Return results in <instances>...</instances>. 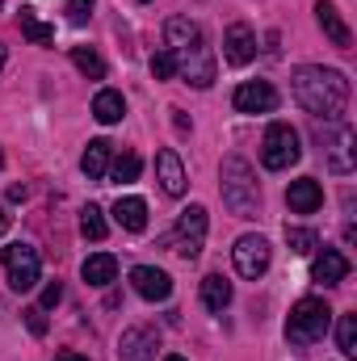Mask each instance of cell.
I'll list each match as a JSON object with an SVG mask.
<instances>
[{
	"label": "cell",
	"mask_w": 357,
	"mask_h": 361,
	"mask_svg": "<svg viewBox=\"0 0 357 361\" xmlns=\"http://www.w3.org/2000/svg\"><path fill=\"white\" fill-rule=\"evenodd\" d=\"M152 76H156V80H169V76H177V59H173V51H169V47L152 55Z\"/></svg>",
	"instance_id": "29"
},
{
	"label": "cell",
	"mask_w": 357,
	"mask_h": 361,
	"mask_svg": "<svg viewBox=\"0 0 357 361\" xmlns=\"http://www.w3.org/2000/svg\"><path fill=\"white\" fill-rule=\"evenodd\" d=\"M349 277V261H345V252H337V248H324L315 261H311V281H320V286H341Z\"/></svg>",
	"instance_id": "17"
},
{
	"label": "cell",
	"mask_w": 357,
	"mask_h": 361,
	"mask_svg": "<svg viewBox=\"0 0 357 361\" xmlns=\"http://www.w3.org/2000/svg\"><path fill=\"white\" fill-rule=\"evenodd\" d=\"M92 17V0H68V21L72 25H85Z\"/></svg>",
	"instance_id": "30"
},
{
	"label": "cell",
	"mask_w": 357,
	"mask_h": 361,
	"mask_svg": "<svg viewBox=\"0 0 357 361\" xmlns=\"http://www.w3.org/2000/svg\"><path fill=\"white\" fill-rule=\"evenodd\" d=\"M298 156H303L298 130H294L290 122H273L265 130V139H261V164H265L269 173H282V169L298 164Z\"/></svg>",
	"instance_id": "5"
},
{
	"label": "cell",
	"mask_w": 357,
	"mask_h": 361,
	"mask_svg": "<svg viewBox=\"0 0 357 361\" xmlns=\"http://www.w3.org/2000/svg\"><path fill=\"white\" fill-rule=\"evenodd\" d=\"M25 324H30V332H34V336H42V332H47V319H42V307H30V311H25Z\"/></svg>",
	"instance_id": "31"
},
{
	"label": "cell",
	"mask_w": 357,
	"mask_h": 361,
	"mask_svg": "<svg viewBox=\"0 0 357 361\" xmlns=\"http://www.w3.org/2000/svg\"><path fill=\"white\" fill-rule=\"evenodd\" d=\"M164 361H185V357H177V353H169V357H164Z\"/></svg>",
	"instance_id": "37"
},
{
	"label": "cell",
	"mask_w": 357,
	"mask_h": 361,
	"mask_svg": "<svg viewBox=\"0 0 357 361\" xmlns=\"http://www.w3.org/2000/svg\"><path fill=\"white\" fill-rule=\"evenodd\" d=\"M320 139H324V160L332 173H353V130L349 122H324L320 126Z\"/></svg>",
	"instance_id": "8"
},
{
	"label": "cell",
	"mask_w": 357,
	"mask_h": 361,
	"mask_svg": "<svg viewBox=\"0 0 357 361\" xmlns=\"http://www.w3.org/2000/svg\"><path fill=\"white\" fill-rule=\"evenodd\" d=\"M269 257H273V252H269V240H265V235H240V240H236V248H231L236 273H240V277H248V281L265 277Z\"/></svg>",
	"instance_id": "9"
},
{
	"label": "cell",
	"mask_w": 357,
	"mask_h": 361,
	"mask_svg": "<svg viewBox=\"0 0 357 361\" xmlns=\"http://www.w3.org/2000/svg\"><path fill=\"white\" fill-rule=\"evenodd\" d=\"M80 277H85L89 286H109V281L118 277V261H114L109 252H92L89 261L80 265Z\"/></svg>",
	"instance_id": "22"
},
{
	"label": "cell",
	"mask_w": 357,
	"mask_h": 361,
	"mask_svg": "<svg viewBox=\"0 0 357 361\" xmlns=\"http://www.w3.org/2000/svg\"><path fill=\"white\" fill-rule=\"evenodd\" d=\"M164 42H169V51L177 59V76L185 85H193V89H210L214 85V51H210V42H206L198 21L169 17L164 21Z\"/></svg>",
	"instance_id": "1"
},
{
	"label": "cell",
	"mask_w": 357,
	"mask_h": 361,
	"mask_svg": "<svg viewBox=\"0 0 357 361\" xmlns=\"http://www.w3.org/2000/svg\"><path fill=\"white\" fill-rule=\"evenodd\" d=\"M0 164H4V156H0Z\"/></svg>",
	"instance_id": "39"
},
{
	"label": "cell",
	"mask_w": 357,
	"mask_h": 361,
	"mask_svg": "<svg viewBox=\"0 0 357 361\" xmlns=\"http://www.w3.org/2000/svg\"><path fill=\"white\" fill-rule=\"evenodd\" d=\"M139 4H147V0H139Z\"/></svg>",
	"instance_id": "38"
},
{
	"label": "cell",
	"mask_w": 357,
	"mask_h": 361,
	"mask_svg": "<svg viewBox=\"0 0 357 361\" xmlns=\"http://www.w3.org/2000/svg\"><path fill=\"white\" fill-rule=\"evenodd\" d=\"M72 63L89 76V80H105V59L92 47H72Z\"/></svg>",
	"instance_id": "24"
},
{
	"label": "cell",
	"mask_w": 357,
	"mask_h": 361,
	"mask_svg": "<svg viewBox=\"0 0 357 361\" xmlns=\"http://www.w3.org/2000/svg\"><path fill=\"white\" fill-rule=\"evenodd\" d=\"M59 298H63V286H59V281H51V286L42 290V311H47V307H55Z\"/></svg>",
	"instance_id": "32"
},
{
	"label": "cell",
	"mask_w": 357,
	"mask_h": 361,
	"mask_svg": "<svg viewBox=\"0 0 357 361\" xmlns=\"http://www.w3.org/2000/svg\"><path fill=\"white\" fill-rule=\"evenodd\" d=\"M109 160H114V143L109 139H92L89 147H85V156H80V169H85L89 180H101L109 173Z\"/></svg>",
	"instance_id": "18"
},
{
	"label": "cell",
	"mask_w": 357,
	"mask_h": 361,
	"mask_svg": "<svg viewBox=\"0 0 357 361\" xmlns=\"http://www.w3.org/2000/svg\"><path fill=\"white\" fill-rule=\"evenodd\" d=\"M4 227H8V214H4V206H0V235H4Z\"/></svg>",
	"instance_id": "35"
},
{
	"label": "cell",
	"mask_w": 357,
	"mask_h": 361,
	"mask_svg": "<svg viewBox=\"0 0 357 361\" xmlns=\"http://www.w3.org/2000/svg\"><path fill=\"white\" fill-rule=\"evenodd\" d=\"M202 307L214 311V315L231 307V281H227L223 273H206V277H202Z\"/></svg>",
	"instance_id": "20"
},
{
	"label": "cell",
	"mask_w": 357,
	"mask_h": 361,
	"mask_svg": "<svg viewBox=\"0 0 357 361\" xmlns=\"http://www.w3.org/2000/svg\"><path fill=\"white\" fill-rule=\"evenodd\" d=\"M17 25H21V34H25L34 47H51V42H55V25H47L34 8H21V13H17Z\"/></svg>",
	"instance_id": "23"
},
{
	"label": "cell",
	"mask_w": 357,
	"mask_h": 361,
	"mask_svg": "<svg viewBox=\"0 0 357 361\" xmlns=\"http://www.w3.org/2000/svg\"><path fill=\"white\" fill-rule=\"evenodd\" d=\"M131 286H135V294L147 298V302H164V298L173 294V277L164 269H156V265H135V269H131Z\"/></svg>",
	"instance_id": "11"
},
{
	"label": "cell",
	"mask_w": 357,
	"mask_h": 361,
	"mask_svg": "<svg viewBox=\"0 0 357 361\" xmlns=\"http://www.w3.org/2000/svg\"><path fill=\"white\" fill-rule=\"evenodd\" d=\"M55 361H89V357H80V353H72V349H63V353H55Z\"/></svg>",
	"instance_id": "34"
},
{
	"label": "cell",
	"mask_w": 357,
	"mask_h": 361,
	"mask_svg": "<svg viewBox=\"0 0 357 361\" xmlns=\"http://www.w3.org/2000/svg\"><path fill=\"white\" fill-rule=\"evenodd\" d=\"M114 223L122 231H143L147 227V202L143 197H118L114 202Z\"/></svg>",
	"instance_id": "19"
},
{
	"label": "cell",
	"mask_w": 357,
	"mask_h": 361,
	"mask_svg": "<svg viewBox=\"0 0 357 361\" xmlns=\"http://www.w3.org/2000/svg\"><path fill=\"white\" fill-rule=\"evenodd\" d=\"M105 231H109L105 210H101V206H85V210H80V235H85V240H105Z\"/></svg>",
	"instance_id": "27"
},
{
	"label": "cell",
	"mask_w": 357,
	"mask_h": 361,
	"mask_svg": "<svg viewBox=\"0 0 357 361\" xmlns=\"http://www.w3.org/2000/svg\"><path fill=\"white\" fill-rule=\"evenodd\" d=\"M290 89H294V101L311 118H324V122H341L345 118V105H349L345 72H337V68H294Z\"/></svg>",
	"instance_id": "2"
},
{
	"label": "cell",
	"mask_w": 357,
	"mask_h": 361,
	"mask_svg": "<svg viewBox=\"0 0 357 361\" xmlns=\"http://www.w3.org/2000/svg\"><path fill=\"white\" fill-rule=\"evenodd\" d=\"M122 114H126V101H122V92L101 89L97 97H92V118H97L101 126H114V122H122Z\"/></svg>",
	"instance_id": "21"
},
{
	"label": "cell",
	"mask_w": 357,
	"mask_h": 361,
	"mask_svg": "<svg viewBox=\"0 0 357 361\" xmlns=\"http://www.w3.org/2000/svg\"><path fill=\"white\" fill-rule=\"evenodd\" d=\"M315 21H320V30L332 38V47H341V51H349V47H353V34H349V25H345L341 8H337L332 0H315Z\"/></svg>",
	"instance_id": "14"
},
{
	"label": "cell",
	"mask_w": 357,
	"mask_h": 361,
	"mask_svg": "<svg viewBox=\"0 0 357 361\" xmlns=\"http://www.w3.org/2000/svg\"><path fill=\"white\" fill-rule=\"evenodd\" d=\"M0 261H4V273H8V286L17 290V294H25V290H34L38 286V277H42V257H38V248H30V244H8V248H0Z\"/></svg>",
	"instance_id": "6"
},
{
	"label": "cell",
	"mask_w": 357,
	"mask_h": 361,
	"mask_svg": "<svg viewBox=\"0 0 357 361\" xmlns=\"http://www.w3.org/2000/svg\"><path fill=\"white\" fill-rule=\"evenodd\" d=\"M223 55H227V63H231V68H244V63L257 55V34H253V25L231 21V25H227V34H223Z\"/></svg>",
	"instance_id": "13"
},
{
	"label": "cell",
	"mask_w": 357,
	"mask_h": 361,
	"mask_svg": "<svg viewBox=\"0 0 357 361\" xmlns=\"http://www.w3.org/2000/svg\"><path fill=\"white\" fill-rule=\"evenodd\" d=\"M337 345L345 357H357V315H341L337 319Z\"/></svg>",
	"instance_id": "28"
},
{
	"label": "cell",
	"mask_w": 357,
	"mask_h": 361,
	"mask_svg": "<svg viewBox=\"0 0 357 361\" xmlns=\"http://www.w3.org/2000/svg\"><path fill=\"white\" fill-rule=\"evenodd\" d=\"M286 244H290L294 257H311V252L320 248V235H315L311 227H286Z\"/></svg>",
	"instance_id": "26"
},
{
	"label": "cell",
	"mask_w": 357,
	"mask_h": 361,
	"mask_svg": "<svg viewBox=\"0 0 357 361\" xmlns=\"http://www.w3.org/2000/svg\"><path fill=\"white\" fill-rule=\"evenodd\" d=\"M4 59H8V55H4V47H0V72H4Z\"/></svg>",
	"instance_id": "36"
},
{
	"label": "cell",
	"mask_w": 357,
	"mask_h": 361,
	"mask_svg": "<svg viewBox=\"0 0 357 361\" xmlns=\"http://www.w3.org/2000/svg\"><path fill=\"white\" fill-rule=\"evenodd\" d=\"M286 202H290L294 214H315V210L324 206V189H320V180L315 177H298V180H290Z\"/></svg>",
	"instance_id": "15"
},
{
	"label": "cell",
	"mask_w": 357,
	"mask_h": 361,
	"mask_svg": "<svg viewBox=\"0 0 357 361\" xmlns=\"http://www.w3.org/2000/svg\"><path fill=\"white\" fill-rule=\"evenodd\" d=\"M173 122H177V130H181V135H185V130H189V118H185V114H181V109H173Z\"/></svg>",
	"instance_id": "33"
},
{
	"label": "cell",
	"mask_w": 357,
	"mask_h": 361,
	"mask_svg": "<svg viewBox=\"0 0 357 361\" xmlns=\"http://www.w3.org/2000/svg\"><path fill=\"white\" fill-rule=\"evenodd\" d=\"M156 180H160V189L169 193V197H181L185 193V164H181V156L173 147H164L160 156H156Z\"/></svg>",
	"instance_id": "16"
},
{
	"label": "cell",
	"mask_w": 357,
	"mask_h": 361,
	"mask_svg": "<svg viewBox=\"0 0 357 361\" xmlns=\"http://www.w3.org/2000/svg\"><path fill=\"white\" fill-rule=\"evenodd\" d=\"M328 328H332V311H328L324 298H298L290 307V319H286L290 345H315V341L328 336Z\"/></svg>",
	"instance_id": "4"
},
{
	"label": "cell",
	"mask_w": 357,
	"mask_h": 361,
	"mask_svg": "<svg viewBox=\"0 0 357 361\" xmlns=\"http://www.w3.org/2000/svg\"><path fill=\"white\" fill-rule=\"evenodd\" d=\"M143 173V160L135 156V152H126V156H118V160H109V173L105 177H114L118 185H131V180Z\"/></svg>",
	"instance_id": "25"
},
{
	"label": "cell",
	"mask_w": 357,
	"mask_h": 361,
	"mask_svg": "<svg viewBox=\"0 0 357 361\" xmlns=\"http://www.w3.org/2000/svg\"><path fill=\"white\" fill-rule=\"evenodd\" d=\"M169 244H173V252H177L181 261H198L202 257V244H206V206H185L181 210Z\"/></svg>",
	"instance_id": "7"
},
{
	"label": "cell",
	"mask_w": 357,
	"mask_h": 361,
	"mask_svg": "<svg viewBox=\"0 0 357 361\" xmlns=\"http://www.w3.org/2000/svg\"><path fill=\"white\" fill-rule=\"evenodd\" d=\"M231 101H236L240 114H273L277 109V89L269 80H244Z\"/></svg>",
	"instance_id": "10"
},
{
	"label": "cell",
	"mask_w": 357,
	"mask_h": 361,
	"mask_svg": "<svg viewBox=\"0 0 357 361\" xmlns=\"http://www.w3.org/2000/svg\"><path fill=\"white\" fill-rule=\"evenodd\" d=\"M160 349L156 328H126L118 336V361H152Z\"/></svg>",
	"instance_id": "12"
},
{
	"label": "cell",
	"mask_w": 357,
	"mask_h": 361,
	"mask_svg": "<svg viewBox=\"0 0 357 361\" xmlns=\"http://www.w3.org/2000/svg\"><path fill=\"white\" fill-rule=\"evenodd\" d=\"M219 185H223V206H227L236 219H257V210H261V189H257V173H253L248 160L227 156L223 169H219Z\"/></svg>",
	"instance_id": "3"
}]
</instances>
